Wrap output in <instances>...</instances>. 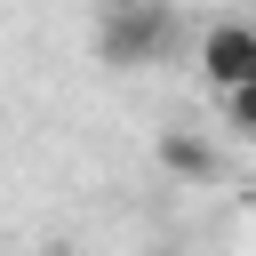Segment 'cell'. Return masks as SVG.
<instances>
[{
  "instance_id": "obj_2",
  "label": "cell",
  "mask_w": 256,
  "mask_h": 256,
  "mask_svg": "<svg viewBox=\"0 0 256 256\" xmlns=\"http://www.w3.org/2000/svg\"><path fill=\"white\" fill-rule=\"evenodd\" d=\"M192 64H200V80H208L216 96L248 88V80H256V24H248V16H216V24L200 32Z\"/></svg>"
},
{
  "instance_id": "obj_1",
  "label": "cell",
  "mask_w": 256,
  "mask_h": 256,
  "mask_svg": "<svg viewBox=\"0 0 256 256\" xmlns=\"http://www.w3.org/2000/svg\"><path fill=\"white\" fill-rule=\"evenodd\" d=\"M176 48H184V24H176L168 0H104V16H96V56H104L112 72H152V64H168Z\"/></svg>"
},
{
  "instance_id": "obj_3",
  "label": "cell",
  "mask_w": 256,
  "mask_h": 256,
  "mask_svg": "<svg viewBox=\"0 0 256 256\" xmlns=\"http://www.w3.org/2000/svg\"><path fill=\"white\" fill-rule=\"evenodd\" d=\"M160 168L184 176V184H208V176H216V144L192 136V128H168V136H160Z\"/></svg>"
},
{
  "instance_id": "obj_4",
  "label": "cell",
  "mask_w": 256,
  "mask_h": 256,
  "mask_svg": "<svg viewBox=\"0 0 256 256\" xmlns=\"http://www.w3.org/2000/svg\"><path fill=\"white\" fill-rule=\"evenodd\" d=\"M224 120H232V128H240V136H248V144H256V80H248V88H232V96H224Z\"/></svg>"
}]
</instances>
